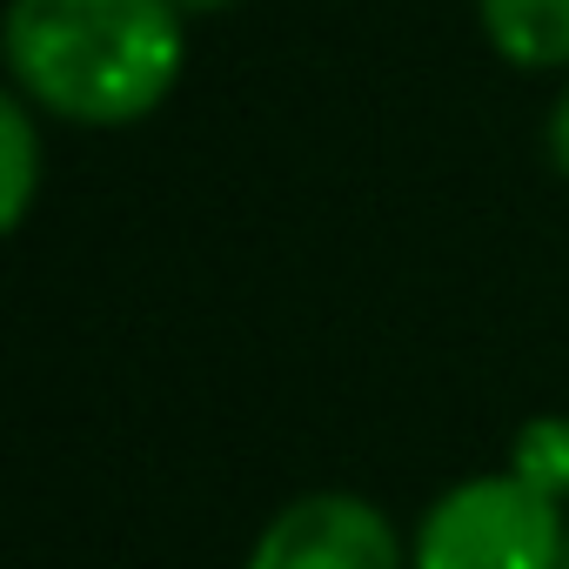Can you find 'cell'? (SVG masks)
Wrapping results in <instances>:
<instances>
[{
  "mask_svg": "<svg viewBox=\"0 0 569 569\" xmlns=\"http://www.w3.org/2000/svg\"><path fill=\"white\" fill-rule=\"evenodd\" d=\"M562 569H569V542H562Z\"/></svg>",
  "mask_w": 569,
  "mask_h": 569,
  "instance_id": "9",
  "label": "cell"
},
{
  "mask_svg": "<svg viewBox=\"0 0 569 569\" xmlns=\"http://www.w3.org/2000/svg\"><path fill=\"white\" fill-rule=\"evenodd\" d=\"M248 569H402V542L376 502L322 489L261 529Z\"/></svg>",
  "mask_w": 569,
  "mask_h": 569,
  "instance_id": "3",
  "label": "cell"
},
{
  "mask_svg": "<svg viewBox=\"0 0 569 569\" xmlns=\"http://www.w3.org/2000/svg\"><path fill=\"white\" fill-rule=\"evenodd\" d=\"M549 154H556V168L569 174V88H562V101H556V114H549Z\"/></svg>",
  "mask_w": 569,
  "mask_h": 569,
  "instance_id": "7",
  "label": "cell"
},
{
  "mask_svg": "<svg viewBox=\"0 0 569 569\" xmlns=\"http://www.w3.org/2000/svg\"><path fill=\"white\" fill-rule=\"evenodd\" d=\"M509 476H522L549 502H569V416L522 422L516 429V449H509Z\"/></svg>",
  "mask_w": 569,
  "mask_h": 569,
  "instance_id": "6",
  "label": "cell"
},
{
  "mask_svg": "<svg viewBox=\"0 0 569 569\" xmlns=\"http://www.w3.org/2000/svg\"><path fill=\"white\" fill-rule=\"evenodd\" d=\"M8 68L14 88L61 121H141L181 74V8L174 0H14Z\"/></svg>",
  "mask_w": 569,
  "mask_h": 569,
  "instance_id": "1",
  "label": "cell"
},
{
  "mask_svg": "<svg viewBox=\"0 0 569 569\" xmlns=\"http://www.w3.org/2000/svg\"><path fill=\"white\" fill-rule=\"evenodd\" d=\"M562 502L522 476H469L422 516L409 569H562Z\"/></svg>",
  "mask_w": 569,
  "mask_h": 569,
  "instance_id": "2",
  "label": "cell"
},
{
  "mask_svg": "<svg viewBox=\"0 0 569 569\" xmlns=\"http://www.w3.org/2000/svg\"><path fill=\"white\" fill-rule=\"evenodd\" d=\"M0 161H8V181H0V221L21 228L28 201H34V181H41V134H34V114H28L21 94L0 101Z\"/></svg>",
  "mask_w": 569,
  "mask_h": 569,
  "instance_id": "5",
  "label": "cell"
},
{
  "mask_svg": "<svg viewBox=\"0 0 569 569\" xmlns=\"http://www.w3.org/2000/svg\"><path fill=\"white\" fill-rule=\"evenodd\" d=\"M181 14H214V8H228V0H174Z\"/></svg>",
  "mask_w": 569,
  "mask_h": 569,
  "instance_id": "8",
  "label": "cell"
},
{
  "mask_svg": "<svg viewBox=\"0 0 569 569\" xmlns=\"http://www.w3.org/2000/svg\"><path fill=\"white\" fill-rule=\"evenodd\" d=\"M482 34L516 68H569V0H482Z\"/></svg>",
  "mask_w": 569,
  "mask_h": 569,
  "instance_id": "4",
  "label": "cell"
}]
</instances>
